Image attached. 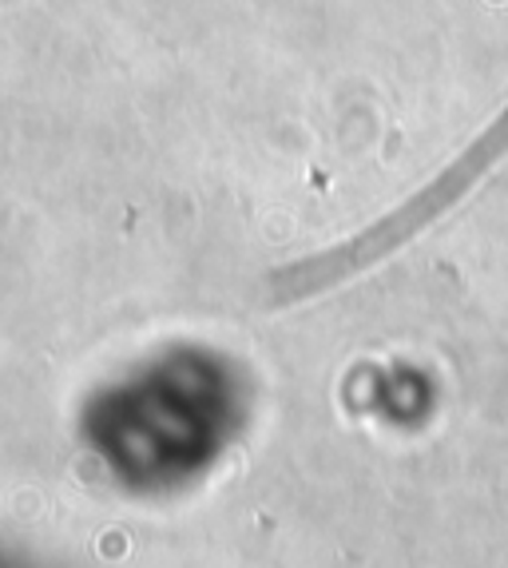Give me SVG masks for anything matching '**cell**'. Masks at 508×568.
<instances>
[{"mask_svg":"<svg viewBox=\"0 0 508 568\" xmlns=\"http://www.w3.org/2000/svg\"><path fill=\"white\" fill-rule=\"evenodd\" d=\"M505 155H508V104L500 108L497 120H492L457 160L445 163L434 180L425 183L421 191H414L405 203H397L389 215L369 223L358 235H349L346 243L318 251V255H311V258H298V263L283 266V271H274V275L266 278V294H271L266 303L291 306V303H302V298H314V294L329 291V286H342V283H349V278H358L362 271L377 266L382 258L402 251L405 243H414L425 227H434L441 215H449Z\"/></svg>","mask_w":508,"mask_h":568,"instance_id":"obj_1","label":"cell"}]
</instances>
